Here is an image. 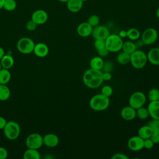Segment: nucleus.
<instances>
[{
	"label": "nucleus",
	"instance_id": "14",
	"mask_svg": "<svg viewBox=\"0 0 159 159\" xmlns=\"http://www.w3.org/2000/svg\"><path fill=\"white\" fill-rule=\"evenodd\" d=\"M93 27L87 22H81L77 27V33L81 37H87L91 35Z\"/></svg>",
	"mask_w": 159,
	"mask_h": 159
},
{
	"label": "nucleus",
	"instance_id": "48",
	"mask_svg": "<svg viewBox=\"0 0 159 159\" xmlns=\"http://www.w3.org/2000/svg\"><path fill=\"white\" fill-rule=\"evenodd\" d=\"M5 0H0V10L3 8V5Z\"/></svg>",
	"mask_w": 159,
	"mask_h": 159
},
{
	"label": "nucleus",
	"instance_id": "7",
	"mask_svg": "<svg viewBox=\"0 0 159 159\" xmlns=\"http://www.w3.org/2000/svg\"><path fill=\"white\" fill-rule=\"evenodd\" d=\"M146 102V96L141 91L132 93L129 99V104L135 109L143 106Z\"/></svg>",
	"mask_w": 159,
	"mask_h": 159
},
{
	"label": "nucleus",
	"instance_id": "10",
	"mask_svg": "<svg viewBox=\"0 0 159 159\" xmlns=\"http://www.w3.org/2000/svg\"><path fill=\"white\" fill-rule=\"evenodd\" d=\"M128 148L134 152H138L144 148L143 139L139 135L131 137L127 142Z\"/></svg>",
	"mask_w": 159,
	"mask_h": 159
},
{
	"label": "nucleus",
	"instance_id": "26",
	"mask_svg": "<svg viewBox=\"0 0 159 159\" xmlns=\"http://www.w3.org/2000/svg\"><path fill=\"white\" fill-rule=\"evenodd\" d=\"M117 61L122 65H127L130 61V55L122 51L117 55Z\"/></svg>",
	"mask_w": 159,
	"mask_h": 159
},
{
	"label": "nucleus",
	"instance_id": "33",
	"mask_svg": "<svg viewBox=\"0 0 159 159\" xmlns=\"http://www.w3.org/2000/svg\"><path fill=\"white\" fill-rule=\"evenodd\" d=\"M147 125L150 127L153 132H159V119H152L147 123Z\"/></svg>",
	"mask_w": 159,
	"mask_h": 159
},
{
	"label": "nucleus",
	"instance_id": "6",
	"mask_svg": "<svg viewBox=\"0 0 159 159\" xmlns=\"http://www.w3.org/2000/svg\"><path fill=\"white\" fill-rule=\"evenodd\" d=\"M35 43L34 41L28 37L20 39L17 43V48L19 52L24 54H29L34 51Z\"/></svg>",
	"mask_w": 159,
	"mask_h": 159
},
{
	"label": "nucleus",
	"instance_id": "53",
	"mask_svg": "<svg viewBox=\"0 0 159 159\" xmlns=\"http://www.w3.org/2000/svg\"></svg>",
	"mask_w": 159,
	"mask_h": 159
},
{
	"label": "nucleus",
	"instance_id": "5",
	"mask_svg": "<svg viewBox=\"0 0 159 159\" xmlns=\"http://www.w3.org/2000/svg\"><path fill=\"white\" fill-rule=\"evenodd\" d=\"M4 135L9 140H15L17 139L20 133V127L18 123L15 121L7 122L3 129Z\"/></svg>",
	"mask_w": 159,
	"mask_h": 159
},
{
	"label": "nucleus",
	"instance_id": "52",
	"mask_svg": "<svg viewBox=\"0 0 159 159\" xmlns=\"http://www.w3.org/2000/svg\"><path fill=\"white\" fill-rule=\"evenodd\" d=\"M83 2H84V1H88V0H82Z\"/></svg>",
	"mask_w": 159,
	"mask_h": 159
},
{
	"label": "nucleus",
	"instance_id": "30",
	"mask_svg": "<svg viewBox=\"0 0 159 159\" xmlns=\"http://www.w3.org/2000/svg\"><path fill=\"white\" fill-rule=\"evenodd\" d=\"M147 97L150 101L159 100V89L157 88H152L149 90Z\"/></svg>",
	"mask_w": 159,
	"mask_h": 159
},
{
	"label": "nucleus",
	"instance_id": "4",
	"mask_svg": "<svg viewBox=\"0 0 159 159\" xmlns=\"http://www.w3.org/2000/svg\"><path fill=\"white\" fill-rule=\"evenodd\" d=\"M147 54L142 50L137 49L132 54H130V63L136 69H141L143 68L147 63Z\"/></svg>",
	"mask_w": 159,
	"mask_h": 159
},
{
	"label": "nucleus",
	"instance_id": "12",
	"mask_svg": "<svg viewBox=\"0 0 159 159\" xmlns=\"http://www.w3.org/2000/svg\"><path fill=\"white\" fill-rule=\"evenodd\" d=\"M31 19L37 25H42L47 21L48 14L43 9H38L33 12Z\"/></svg>",
	"mask_w": 159,
	"mask_h": 159
},
{
	"label": "nucleus",
	"instance_id": "8",
	"mask_svg": "<svg viewBox=\"0 0 159 159\" xmlns=\"http://www.w3.org/2000/svg\"><path fill=\"white\" fill-rule=\"evenodd\" d=\"M25 144L28 148L39 149L43 144V137L37 133H33L27 136Z\"/></svg>",
	"mask_w": 159,
	"mask_h": 159
},
{
	"label": "nucleus",
	"instance_id": "41",
	"mask_svg": "<svg viewBox=\"0 0 159 159\" xmlns=\"http://www.w3.org/2000/svg\"><path fill=\"white\" fill-rule=\"evenodd\" d=\"M102 69H103L104 71L110 72L112 70V63H111L109 61H107L106 63H104Z\"/></svg>",
	"mask_w": 159,
	"mask_h": 159
},
{
	"label": "nucleus",
	"instance_id": "11",
	"mask_svg": "<svg viewBox=\"0 0 159 159\" xmlns=\"http://www.w3.org/2000/svg\"><path fill=\"white\" fill-rule=\"evenodd\" d=\"M109 30L107 27L103 25H98L93 27V30L91 35L94 39H106L109 35Z\"/></svg>",
	"mask_w": 159,
	"mask_h": 159
},
{
	"label": "nucleus",
	"instance_id": "20",
	"mask_svg": "<svg viewBox=\"0 0 159 159\" xmlns=\"http://www.w3.org/2000/svg\"><path fill=\"white\" fill-rule=\"evenodd\" d=\"M104 61L101 57L97 56L92 58L89 61V66L91 68L94 70H101L103 65H104Z\"/></svg>",
	"mask_w": 159,
	"mask_h": 159
},
{
	"label": "nucleus",
	"instance_id": "2",
	"mask_svg": "<svg viewBox=\"0 0 159 159\" xmlns=\"http://www.w3.org/2000/svg\"><path fill=\"white\" fill-rule=\"evenodd\" d=\"M109 103V98L101 93L94 95L89 100V106L95 111H102L107 109Z\"/></svg>",
	"mask_w": 159,
	"mask_h": 159
},
{
	"label": "nucleus",
	"instance_id": "39",
	"mask_svg": "<svg viewBox=\"0 0 159 159\" xmlns=\"http://www.w3.org/2000/svg\"><path fill=\"white\" fill-rule=\"evenodd\" d=\"M112 159H129V157L122 153H116L111 156Z\"/></svg>",
	"mask_w": 159,
	"mask_h": 159
},
{
	"label": "nucleus",
	"instance_id": "15",
	"mask_svg": "<svg viewBox=\"0 0 159 159\" xmlns=\"http://www.w3.org/2000/svg\"><path fill=\"white\" fill-rule=\"evenodd\" d=\"M43 144L48 147H55L59 143L58 137L54 134H47L43 137Z\"/></svg>",
	"mask_w": 159,
	"mask_h": 159
},
{
	"label": "nucleus",
	"instance_id": "13",
	"mask_svg": "<svg viewBox=\"0 0 159 159\" xmlns=\"http://www.w3.org/2000/svg\"><path fill=\"white\" fill-rule=\"evenodd\" d=\"M120 116L125 120H132L137 116L136 109H135L130 106H125L121 109Z\"/></svg>",
	"mask_w": 159,
	"mask_h": 159
},
{
	"label": "nucleus",
	"instance_id": "32",
	"mask_svg": "<svg viewBox=\"0 0 159 159\" xmlns=\"http://www.w3.org/2000/svg\"><path fill=\"white\" fill-rule=\"evenodd\" d=\"M87 22L91 25L93 27L99 25V17L97 16V15H95V14H93V15H91L89 17H88V21Z\"/></svg>",
	"mask_w": 159,
	"mask_h": 159
},
{
	"label": "nucleus",
	"instance_id": "40",
	"mask_svg": "<svg viewBox=\"0 0 159 159\" xmlns=\"http://www.w3.org/2000/svg\"><path fill=\"white\" fill-rule=\"evenodd\" d=\"M7 155L8 153L7 150L2 147H0V159H6Z\"/></svg>",
	"mask_w": 159,
	"mask_h": 159
},
{
	"label": "nucleus",
	"instance_id": "36",
	"mask_svg": "<svg viewBox=\"0 0 159 159\" xmlns=\"http://www.w3.org/2000/svg\"><path fill=\"white\" fill-rule=\"evenodd\" d=\"M37 25H38L34 21H33L32 19L27 21L25 24L26 29L29 31H33V30H35Z\"/></svg>",
	"mask_w": 159,
	"mask_h": 159
},
{
	"label": "nucleus",
	"instance_id": "27",
	"mask_svg": "<svg viewBox=\"0 0 159 159\" xmlns=\"http://www.w3.org/2000/svg\"><path fill=\"white\" fill-rule=\"evenodd\" d=\"M11 96V91L6 84H0V101L7 100Z\"/></svg>",
	"mask_w": 159,
	"mask_h": 159
},
{
	"label": "nucleus",
	"instance_id": "21",
	"mask_svg": "<svg viewBox=\"0 0 159 159\" xmlns=\"http://www.w3.org/2000/svg\"><path fill=\"white\" fill-rule=\"evenodd\" d=\"M152 133H153L152 129L147 124L140 127L139 129L138 132H137L138 135L143 139H146L150 138Z\"/></svg>",
	"mask_w": 159,
	"mask_h": 159
},
{
	"label": "nucleus",
	"instance_id": "51",
	"mask_svg": "<svg viewBox=\"0 0 159 159\" xmlns=\"http://www.w3.org/2000/svg\"><path fill=\"white\" fill-rule=\"evenodd\" d=\"M1 68H2V66H1V61H0V70H1Z\"/></svg>",
	"mask_w": 159,
	"mask_h": 159
},
{
	"label": "nucleus",
	"instance_id": "45",
	"mask_svg": "<svg viewBox=\"0 0 159 159\" xmlns=\"http://www.w3.org/2000/svg\"><path fill=\"white\" fill-rule=\"evenodd\" d=\"M134 43H135V46H136L137 49H138L139 48L142 47V46L144 45V43H143V42H142V40L141 39H139L138 40H137V42H134Z\"/></svg>",
	"mask_w": 159,
	"mask_h": 159
},
{
	"label": "nucleus",
	"instance_id": "25",
	"mask_svg": "<svg viewBox=\"0 0 159 159\" xmlns=\"http://www.w3.org/2000/svg\"><path fill=\"white\" fill-rule=\"evenodd\" d=\"M11 74L8 69L1 68L0 70V84H6L11 80Z\"/></svg>",
	"mask_w": 159,
	"mask_h": 159
},
{
	"label": "nucleus",
	"instance_id": "34",
	"mask_svg": "<svg viewBox=\"0 0 159 159\" xmlns=\"http://www.w3.org/2000/svg\"><path fill=\"white\" fill-rule=\"evenodd\" d=\"M94 47L96 49V50L104 48L106 47L105 40L104 39H95L94 42Z\"/></svg>",
	"mask_w": 159,
	"mask_h": 159
},
{
	"label": "nucleus",
	"instance_id": "3",
	"mask_svg": "<svg viewBox=\"0 0 159 159\" xmlns=\"http://www.w3.org/2000/svg\"><path fill=\"white\" fill-rule=\"evenodd\" d=\"M123 42L119 35L109 34L105 40L106 48L109 52H117L121 50Z\"/></svg>",
	"mask_w": 159,
	"mask_h": 159
},
{
	"label": "nucleus",
	"instance_id": "38",
	"mask_svg": "<svg viewBox=\"0 0 159 159\" xmlns=\"http://www.w3.org/2000/svg\"><path fill=\"white\" fill-rule=\"evenodd\" d=\"M150 139L152 140L154 144L159 143V132H153Z\"/></svg>",
	"mask_w": 159,
	"mask_h": 159
},
{
	"label": "nucleus",
	"instance_id": "46",
	"mask_svg": "<svg viewBox=\"0 0 159 159\" xmlns=\"http://www.w3.org/2000/svg\"><path fill=\"white\" fill-rule=\"evenodd\" d=\"M122 39L123 38H125L127 37V30H122L119 32V34H118Z\"/></svg>",
	"mask_w": 159,
	"mask_h": 159
},
{
	"label": "nucleus",
	"instance_id": "50",
	"mask_svg": "<svg viewBox=\"0 0 159 159\" xmlns=\"http://www.w3.org/2000/svg\"><path fill=\"white\" fill-rule=\"evenodd\" d=\"M58 1L61 2H66L68 1V0H58Z\"/></svg>",
	"mask_w": 159,
	"mask_h": 159
},
{
	"label": "nucleus",
	"instance_id": "49",
	"mask_svg": "<svg viewBox=\"0 0 159 159\" xmlns=\"http://www.w3.org/2000/svg\"><path fill=\"white\" fill-rule=\"evenodd\" d=\"M156 16H157V18L159 19V7L157 8V9L156 11Z\"/></svg>",
	"mask_w": 159,
	"mask_h": 159
},
{
	"label": "nucleus",
	"instance_id": "47",
	"mask_svg": "<svg viewBox=\"0 0 159 159\" xmlns=\"http://www.w3.org/2000/svg\"><path fill=\"white\" fill-rule=\"evenodd\" d=\"M5 55L4 53V49L0 47V60L2 58V57Z\"/></svg>",
	"mask_w": 159,
	"mask_h": 159
},
{
	"label": "nucleus",
	"instance_id": "23",
	"mask_svg": "<svg viewBox=\"0 0 159 159\" xmlns=\"http://www.w3.org/2000/svg\"><path fill=\"white\" fill-rule=\"evenodd\" d=\"M121 50L123 52L130 55L137 50V48L134 42L132 40H127L123 42Z\"/></svg>",
	"mask_w": 159,
	"mask_h": 159
},
{
	"label": "nucleus",
	"instance_id": "22",
	"mask_svg": "<svg viewBox=\"0 0 159 159\" xmlns=\"http://www.w3.org/2000/svg\"><path fill=\"white\" fill-rule=\"evenodd\" d=\"M0 61L2 67L6 69L11 68L14 63V60L10 55H4L0 60Z\"/></svg>",
	"mask_w": 159,
	"mask_h": 159
},
{
	"label": "nucleus",
	"instance_id": "44",
	"mask_svg": "<svg viewBox=\"0 0 159 159\" xmlns=\"http://www.w3.org/2000/svg\"><path fill=\"white\" fill-rule=\"evenodd\" d=\"M7 123V121L6 119L3 117L0 116V130L3 129Z\"/></svg>",
	"mask_w": 159,
	"mask_h": 159
},
{
	"label": "nucleus",
	"instance_id": "29",
	"mask_svg": "<svg viewBox=\"0 0 159 159\" xmlns=\"http://www.w3.org/2000/svg\"><path fill=\"white\" fill-rule=\"evenodd\" d=\"M136 114H137V116L142 120L146 119L150 116L148 109L146 107H144L143 106L136 109Z\"/></svg>",
	"mask_w": 159,
	"mask_h": 159
},
{
	"label": "nucleus",
	"instance_id": "42",
	"mask_svg": "<svg viewBox=\"0 0 159 159\" xmlns=\"http://www.w3.org/2000/svg\"><path fill=\"white\" fill-rule=\"evenodd\" d=\"M97 52H98V53L99 54V55L100 57H106V55H107V54H108V53H109V51L107 50V48L105 47V48H102V49H100V50H97Z\"/></svg>",
	"mask_w": 159,
	"mask_h": 159
},
{
	"label": "nucleus",
	"instance_id": "28",
	"mask_svg": "<svg viewBox=\"0 0 159 159\" xmlns=\"http://www.w3.org/2000/svg\"><path fill=\"white\" fill-rule=\"evenodd\" d=\"M140 37V31L136 28H130L127 30V37L130 40H137Z\"/></svg>",
	"mask_w": 159,
	"mask_h": 159
},
{
	"label": "nucleus",
	"instance_id": "18",
	"mask_svg": "<svg viewBox=\"0 0 159 159\" xmlns=\"http://www.w3.org/2000/svg\"><path fill=\"white\" fill-rule=\"evenodd\" d=\"M147 109L152 119H159V100L150 101Z\"/></svg>",
	"mask_w": 159,
	"mask_h": 159
},
{
	"label": "nucleus",
	"instance_id": "43",
	"mask_svg": "<svg viewBox=\"0 0 159 159\" xmlns=\"http://www.w3.org/2000/svg\"><path fill=\"white\" fill-rule=\"evenodd\" d=\"M102 78L104 81H109L112 78V75L110 72L104 71L102 72Z\"/></svg>",
	"mask_w": 159,
	"mask_h": 159
},
{
	"label": "nucleus",
	"instance_id": "16",
	"mask_svg": "<svg viewBox=\"0 0 159 159\" xmlns=\"http://www.w3.org/2000/svg\"><path fill=\"white\" fill-rule=\"evenodd\" d=\"M33 52L37 57L43 58L48 55L49 52V49L48 46L45 43H38L37 44H35Z\"/></svg>",
	"mask_w": 159,
	"mask_h": 159
},
{
	"label": "nucleus",
	"instance_id": "24",
	"mask_svg": "<svg viewBox=\"0 0 159 159\" xmlns=\"http://www.w3.org/2000/svg\"><path fill=\"white\" fill-rule=\"evenodd\" d=\"M23 158L24 159H39L40 155L37 149L29 148L24 153Z\"/></svg>",
	"mask_w": 159,
	"mask_h": 159
},
{
	"label": "nucleus",
	"instance_id": "35",
	"mask_svg": "<svg viewBox=\"0 0 159 159\" xmlns=\"http://www.w3.org/2000/svg\"><path fill=\"white\" fill-rule=\"evenodd\" d=\"M112 93H113L112 88L110 86L105 85L101 89V94H102L103 95L109 98L112 94Z\"/></svg>",
	"mask_w": 159,
	"mask_h": 159
},
{
	"label": "nucleus",
	"instance_id": "37",
	"mask_svg": "<svg viewBox=\"0 0 159 159\" xmlns=\"http://www.w3.org/2000/svg\"><path fill=\"white\" fill-rule=\"evenodd\" d=\"M153 145H154V143L152 142V140L150 138L143 139L144 148L147 149H150L153 147Z\"/></svg>",
	"mask_w": 159,
	"mask_h": 159
},
{
	"label": "nucleus",
	"instance_id": "17",
	"mask_svg": "<svg viewBox=\"0 0 159 159\" xmlns=\"http://www.w3.org/2000/svg\"><path fill=\"white\" fill-rule=\"evenodd\" d=\"M148 61L153 65H159V47L151 48L147 54Z\"/></svg>",
	"mask_w": 159,
	"mask_h": 159
},
{
	"label": "nucleus",
	"instance_id": "9",
	"mask_svg": "<svg viewBox=\"0 0 159 159\" xmlns=\"http://www.w3.org/2000/svg\"><path fill=\"white\" fill-rule=\"evenodd\" d=\"M157 30L152 27H149L143 30L141 35V40L144 45H151L155 42L158 39Z\"/></svg>",
	"mask_w": 159,
	"mask_h": 159
},
{
	"label": "nucleus",
	"instance_id": "1",
	"mask_svg": "<svg viewBox=\"0 0 159 159\" xmlns=\"http://www.w3.org/2000/svg\"><path fill=\"white\" fill-rule=\"evenodd\" d=\"M83 81L84 85L89 88H97L99 87L104 81L102 71L99 70H94L90 68L83 73Z\"/></svg>",
	"mask_w": 159,
	"mask_h": 159
},
{
	"label": "nucleus",
	"instance_id": "19",
	"mask_svg": "<svg viewBox=\"0 0 159 159\" xmlns=\"http://www.w3.org/2000/svg\"><path fill=\"white\" fill-rule=\"evenodd\" d=\"M83 5L82 0H68L66 2L67 8L71 12H78L81 9Z\"/></svg>",
	"mask_w": 159,
	"mask_h": 159
},
{
	"label": "nucleus",
	"instance_id": "31",
	"mask_svg": "<svg viewBox=\"0 0 159 159\" xmlns=\"http://www.w3.org/2000/svg\"><path fill=\"white\" fill-rule=\"evenodd\" d=\"M17 7L16 0H5L3 5V8L7 11H12Z\"/></svg>",
	"mask_w": 159,
	"mask_h": 159
}]
</instances>
